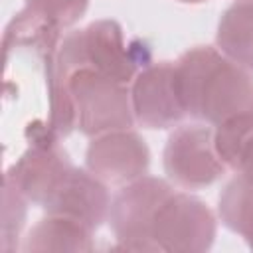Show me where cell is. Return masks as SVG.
Returning a JSON list of instances; mask_svg holds the SVG:
<instances>
[{
    "mask_svg": "<svg viewBox=\"0 0 253 253\" xmlns=\"http://www.w3.org/2000/svg\"><path fill=\"white\" fill-rule=\"evenodd\" d=\"M176 81L186 113L210 125L253 111V75L217 47L196 45L180 55Z\"/></svg>",
    "mask_w": 253,
    "mask_h": 253,
    "instance_id": "1",
    "label": "cell"
},
{
    "mask_svg": "<svg viewBox=\"0 0 253 253\" xmlns=\"http://www.w3.org/2000/svg\"><path fill=\"white\" fill-rule=\"evenodd\" d=\"M55 59L69 75L87 67L121 83H132L140 71L138 53L125 43L123 28L115 20H97L69 32L55 49Z\"/></svg>",
    "mask_w": 253,
    "mask_h": 253,
    "instance_id": "2",
    "label": "cell"
},
{
    "mask_svg": "<svg viewBox=\"0 0 253 253\" xmlns=\"http://www.w3.org/2000/svg\"><path fill=\"white\" fill-rule=\"evenodd\" d=\"M69 89L75 103V126L85 136L132 126L134 113L126 83L83 67L69 75Z\"/></svg>",
    "mask_w": 253,
    "mask_h": 253,
    "instance_id": "3",
    "label": "cell"
},
{
    "mask_svg": "<svg viewBox=\"0 0 253 253\" xmlns=\"http://www.w3.org/2000/svg\"><path fill=\"white\" fill-rule=\"evenodd\" d=\"M172 186L156 176H140L125 184L109 208V225L123 249L158 251L152 239V223L160 204L172 194Z\"/></svg>",
    "mask_w": 253,
    "mask_h": 253,
    "instance_id": "4",
    "label": "cell"
},
{
    "mask_svg": "<svg viewBox=\"0 0 253 253\" xmlns=\"http://www.w3.org/2000/svg\"><path fill=\"white\" fill-rule=\"evenodd\" d=\"M215 215L200 198L172 192L158 208L152 223V239L158 251L202 253L215 239Z\"/></svg>",
    "mask_w": 253,
    "mask_h": 253,
    "instance_id": "5",
    "label": "cell"
},
{
    "mask_svg": "<svg viewBox=\"0 0 253 253\" xmlns=\"http://www.w3.org/2000/svg\"><path fill=\"white\" fill-rule=\"evenodd\" d=\"M162 162L166 176L188 190L206 188L227 170L217 156L213 130L206 125L178 126L166 140Z\"/></svg>",
    "mask_w": 253,
    "mask_h": 253,
    "instance_id": "6",
    "label": "cell"
},
{
    "mask_svg": "<svg viewBox=\"0 0 253 253\" xmlns=\"http://www.w3.org/2000/svg\"><path fill=\"white\" fill-rule=\"evenodd\" d=\"M71 168L73 164L67 152L57 144V134H53L47 126L42 136L32 140L26 152L4 176L16 184L28 202L43 208L59 190Z\"/></svg>",
    "mask_w": 253,
    "mask_h": 253,
    "instance_id": "7",
    "label": "cell"
},
{
    "mask_svg": "<svg viewBox=\"0 0 253 253\" xmlns=\"http://www.w3.org/2000/svg\"><path fill=\"white\" fill-rule=\"evenodd\" d=\"M130 103L134 121L144 128H170L188 113L182 103L176 65L170 61L146 63L132 79Z\"/></svg>",
    "mask_w": 253,
    "mask_h": 253,
    "instance_id": "8",
    "label": "cell"
},
{
    "mask_svg": "<svg viewBox=\"0 0 253 253\" xmlns=\"http://www.w3.org/2000/svg\"><path fill=\"white\" fill-rule=\"evenodd\" d=\"M150 150L144 138L130 130H111L91 138L85 150V168L105 184L125 186L146 174Z\"/></svg>",
    "mask_w": 253,
    "mask_h": 253,
    "instance_id": "9",
    "label": "cell"
},
{
    "mask_svg": "<svg viewBox=\"0 0 253 253\" xmlns=\"http://www.w3.org/2000/svg\"><path fill=\"white\" fill-rule=\"evenodd\" d=\"M111 198L107 184L93 176L87 168H71L59 190L43 206L47 213L71 217L95 231L109 217Z\"/></svg>",
    "mask_w": 253,
    "mask_h": 253,
    "instance_id": "10",
    "label": "cell"
},
{
    "mask_svg": "<svg viewBox=\"0 0 253 253\" xmlns=\"http://www.w3.org/2000/svg\"><path fill=\"white\" fill-rule=\"evenodd\" d=\"M93 231L83 223L47 213L42 217L28 233L22 251L26 253H45V251H71V253H87L93 251Z\"/></svg>",
    "mask_w": 253,
    "mask_h": 253,
    "instance_id": "11",
    "label": "cell"
},
{
    "mask_svg": "<svg viewBox=\"0 0 253 253\" xmlns=\"http://www.w3.org/2000/svg\"><path fill=\"white\" fill-rule=\"evenodd\" d=\"M217 49L245 69H253V2H233L219 18Z\"/></svg>",
    "mask_w": 253,
    "mask_h": 253,
    "instance_id": "12",
    "label": "cell"
},
{
    "mask_svg": "<svg viewBox=\"0 0 253 253\" xmlns=\"http://www.w3.org/2000/svg\"><path fill=\"white\" fill-rule=\"evenodd\" d=\"M221 223L239 233L253 249V172H237L221 190L217 200Z\"/></svg>",
    "mask_w": 253,
    "mask_h": 253,
    "instance_id": "13",
    "label": "cell"
},
{
    "mask_svg": "<svg viewBox=\"0 0 253 253\" xmlns=\"http://www.w3.org/2000/svg\"><path fill=\"white\" fill-rule=\"evenodd\" d=\"M213 144L227 168L235 172L247 170L253 162V111L229 117L215 125Z\"/></svg>",
    "mask_w": 253,
    "mask_h": 253,
    "instance_id": "14",
    "label": "cell"
},
{
    "mask_svg": "<svg viewBox=\"0 0 253 253\" xmlns=\"http://www.w3.org/2000/svg\"><path fill=\"white\" fill-rule=\"evenodd\" d=\"M45 77L49 93V128L57 136H65L75 128V103L69 89V73L57 63L55 51L45 55Z\"/></svg>",
    "mask_w": 253,
    "mask_h": 253,
    "instance_id": "15",
    "label": "cell"
},
{
    "mask_svg": "<svg viewBox=\"0 0 253 253\" xmlns=\"http://www.w3.org/2000/svg\"><path fill=\"white\" fill-rule=\"evenodd\" d=\"M26 202L28 198L16 188V184L4 176V194H2V251H12L14 241L18 239L24 221H26Z\"/></svg>",
    "mask_w": 253,
    "mask_h": 253,
    "instance_id": "16",
    "label": "cell"
},
{
    "mask_svg": "<svg viewBox=\"0 0 253 253\" xmlns=\"http://www.w3.org/2000/svg\"><path fill=\"white\" fill-rule=\"evenodd\" d=\"M87 6L89 0H26L24 10L61 30L73 26L85 14Z\"/></svg>",
    "mask_w": 253,
    "mask_h": 253,
    "instance_id": "17",
    "label": "cell"
},
{
    "mask_svg": "<svg viewBox=\"0 0 253 253\" xmlns=\"http://www.w3.org/2000/svg\"><path fill=\"white\" fill-rule=\"evenodd\" d=\"M180 2H186V4H200V2H206V0H180Z\"/></svg>",
    "mask_w": 253,
    "mask_h": 253,
    "instance_id": "18",
    "label": "cell"
},
{
    "mask_svg": "<svg viewBox=\"0 0 253 253\" xmlns=\"http://www.w3.org/2000/svg\"><path fill=\"white\" fill-rule=\"evenodd\" d=\"M243 172H253V162H251V166H249L247 170H243Z\"/></svg>",
    "mask_w": 253,
    "mask_h": 253,
    "instance_id": "19",
    "label": "cell"
},
{
    "mask_svg": "<svg viewBox=\"0 0 253 253\" xmlns=\"http://www.w3.org/2000/svg\"><path fill=\"white\" fill-rule=\"evenodd\" d=\"M249 2H253V0H249Z\"/></svg>",
    "mask_w": 253,
    "mask_h": 253,
    "instance_id": "20",
    "label": "cell"
}]
</instances>
